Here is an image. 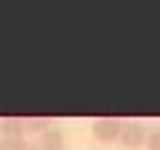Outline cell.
Listing matches in <instances>:
<instances>
[{
  "label": "cell",
  "mask_w": 160,
  "mask_h": 150,
  "mask_svg": "<svg viewBox=\"0 0 160 150\" xmlns=\"http://www.w3.org/2000/svg\"><path fill=\"white\" fill-rule=\"evenodd\" d=\"M120 130H123V120H113V117H97L93 120V137L100 143H120Z\"/></svg>",
  "instance_id": "cell-1"
},
{
  "label": "cell",
  "mask_w": 160,
  "mask_h": 150,
  "mask_svg": "<svg viewBox=\"0 0 160 150\" xmlns=\"http://www.w3.org/2000/svg\"><path fill=\"white\" fill-rule=\"evenodd\" d=\"M147 133H150V127H147V123H140V120H133V123H123V130H120V143H123L127 150L147 147Z\"/></svg>",
  "instance_id": "cell-2"
},
{
  "label": "cell",
  "mask_w": 160,
  "mask_h": 150,
  "mask_svg": "<svg viewBox=\"0 0 160 150\" xmlns=\"http://www.w3.org/2000/svg\"><path fill=\"white\" fill-rule=\"evenodd\" d=\"M40 150H67V137H63V130L57 127H50L47 133H40Z\"/></svg>",
  "instance_id": "cell-3"
},
{
  "label": "cell",
  "mask_w": 160,
  "mask_h": 150,
  "mask_svg": "<svg viewBox=\"0 0 160 150\" xmlns=\"http://www.w3.org/2000/svg\"><path fill=\"white\" fill-rule=\"evenodd\" d=\"M27 133V117H3L0 120V137H23Z\"/></svg>",
  "instance_id": "cell-4"
},
{
  "label": "cell",
  "mask_w": 160,
  "mask_h": 150,
  "mask_svg": "<svg viewBox=\"0 0 160 150\" xmlns=\"http://www.w3.org/2000/svg\"><path fill=\"white\" fill-rule=\"evenodd\" d=\"M50 127H53L50 117H27V133H47Z\"/></svg>",
  "instance_id": "cell-5"
},
{
  "label": "cell",
  "mask_w": 160,
  "mask_h": 150,
  "mask_svg": "<svg viewBox=\"0 0 160 150\" xmlns=\"http://www.w3.org/2000/svg\"><path fill=\"white\" fill-rule=\"evenodd\" d=\"M0 150H27L23 137H0Z\"/></svg>",
  "instance_id": "cell-6"
},
{
  "label": "cell",
  "mask_w": 160,
  "mask_h": 150,
  "mask_svg": "<svg viewBox=\"0 0 160 150\" xmlns=\"http://www.w3.org/2000/svg\"><path fill=\"white\" fill-rule=\"evenodd\" d=\"M147 150H160V127L147 133Z\"/></svg>",
  "instance_id": "cell-7"
},
{
  "label": "cell",
  "mask_w": 160,
  "mask_h": 150,
  "mask_svg": "<svg viewBox=\"0 0 160 150\" xmlns=\"http://www.w3.org/2000/svg\"><path fill=\"white\" fill-rule=\"evenodd\" d=\"M27 150H40V147H27Z\"/></svg>",
  "instance_id": "cell-8"
}]
</instances>
